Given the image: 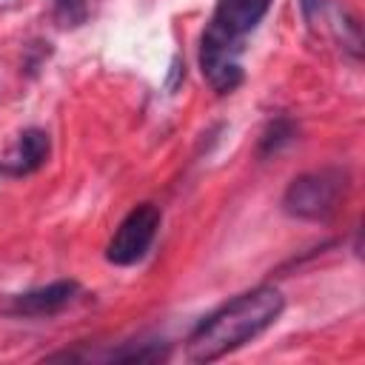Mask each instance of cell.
Instances as JSON below:
<instances>
[{"mask_svg":"<svg viewBox=\"0 0 365 365\" xmlns=\"http://www.w3.org/2000/svg\"><path fill=\"white\" fill-rule=\"evenodd\" d=\"M80 297V282L77 279H57L40 288H31L26 294H17L9 305V314L14 317H51L68 308Z\"/></svg>","mask_w":365,"mask_h":365,"instance_id":"cell-6","label":"cell"},{"mask_svg":"<svg viewBox=\"0 0 365 365\" xmlns=\"http://www.w3.org/2000/svg\"><path fill=\"white\" fill-rule=\"evenodd\" d=\"M88 0H54V11L63 26H80L86 20Z\"/></svg>","mask_w":365,"mask_h":365,"instance_id":"cell-8","label":"cell"},{"mask_svg":"<svg viewBox=\"0 0 365 365\" xmlns=\"http://www.w3.org/2000/svg\"><path fill=\"white\" fill-rule=\"evenodd\" d=\"M348 191V174L342 168H319L291 180L282 194V211L297 220L325 222L331 220Z\"/></svg>","mask_w":365,"mask_h":365,"instance_id":"cell-3","label":"cell"},{"mask_svg":"<svg viewBox=\"0 0 365 365\" xmlns=\"http://www.w3.org/2000/svg\"><path fill=\"white\" fill-rule=\"evenodd\" d=\"M160 208L151 205V202H143V205H134L123 222L117 225V231L111 234L108 245H106V259L111 265H134L140 262L154 237H157V228H160Z\"/></svg>","mask_w":365,"mask_h":365,"instance_id":"cell-4","label":"cell"},{"mask_svg":"<svg viewBox=\"0 0 365 365\" xmlns=\"http://www.w3.org/2000/svg\"><path fill=\"white\" fill-rule=\"evenodd\" d=\"M51 154L48 131L43 128H23L0 154V177L17 180L40 171Z\"/></svg>","mask_w":365,"mask_h":365,"instance_id":"cell-5","label":"cell"},{"mask_svg":"<svg viewBox=\"0 0 365 365\" xmlns=\"http://www.w3.org/2000/svg\"><path fill=\"white\" fill-rule=\"evenodd\" d=\"M299 6H302V14H305L308 23L322 11V0H299Z\"/></svg>","mask_w":365,"mask_h":365,"instance_id":"cell-9","label":"cell"},{"mask_svg":"<svg viewBox=\"0 0 365 365\" xmlns=\"http://www.w3.org/2000/svg\"><path fill=\"white\" fill-rule=\"evenodd\" d=\"M274 0H217L214 14L200 37V71L220 94L242 83L245 37L259 26Z\"/></svg>","mask_w":365,"mask_h":365,"instance_id":"cell-2","label":"cell"},{"mask_svg":"<svg viewBox=\"0 0 365 365\" xmlns=\"http://www.w3.org/2000/svg\"><path fill=\"white\" fill-rule=\"evenodd\" d=\"M285 297L274 285H257L208 314L188 336L185 356L191 362H217L242 348L279 319Z\"/></svg>","mask_w":365,"mask_h":365,"instance_id":"cell-1","label":"cell"},{"mask_svg":"<svg viewBox=\"0 0 365 365\" xmlns=\"http://www.w3.org/2000/svg\"><path fill=\"white\" fill-rule=\"evenodd\" d=\"M294 134H297L294 123L285 120V117H279V120H274V123L265 128V134H262V140H259V151H262V154H274V151H279L285 143H291Z\"/></svg>","mask_w":365,"mask_h":365,"instance_id":"cell-7","label":"cell"}]
</instances>
